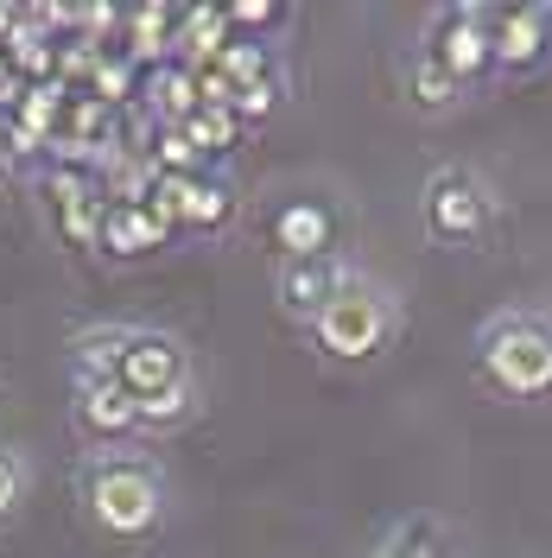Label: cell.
<instances>
[{
	"instance_id": "obj_12",
	"label": "cell",
	"mask_w": 552,
	"mask_h": 558,
	"mask_svg": "<svg viewBox=\"0 0 552 558\" xmlns=\"http://www.w3.org/2000/svg\"><path fill=\"white\" fill-rule=\"evenodd\" d=\"M121 349H128V324H96L70 343V375H89V381H115L121 368Z\"/></svg>"
},
{
	"instance_id": "obj_17",
	"label": "cell",
	"mask_w": 552,
	"mask_h": 558,
	"mask_svg": "<svg viewBox=\"0 0 552 558\" xmlns=\"http://www.w3.org/2000/svg\"><path fill=\"white\" fill-rule=\"evenodd\" d=\"M191 407H197V393L191 387H172V393H153V400H140L134 413L146 432H172V425H184L191 418Z\"/></svg>"
},
{
	"instance_id": "obj_8",
	"label": "cell",
	"mask_w": 552,
	"mask_h": 558,
	"mask_svg": "<svg viewBox=\"0 0 552 558\" xmlns=\"http://www.w3.org/2000/svg\"><path fill=\"white\" fill-rule=\"evenodd\" d=\"M344 279H349V267L337 260V254H317V260H279V279H274L279 312L299 317V324H311V317L337 299Z\"/></svg>"
},
{
	"instance_id": "obj_4",
	"label": "cell",
	"mask_w": 552,
	"mask_h": 558,
	"mask_svg": "<svg viewBox=\"0 0 552 558\" xmlns=\"http://www.w3.org/2000/svg\"><path fill=\"white\" fill-rule=\"evenodd\" d=\"M425 58L445 70L457 89H477L495 76V45H489V7H445L425 33Z\"/></svg>"
},
{
	"instance_id": "obj_6",
	"label": "cell",
	"mask_w": 552,
	"mask_h": 558,
	"mask_svg": "<svg viewBox=\"0 0 552 558\" xmlns=\"http://www.w3.org/2000/svg\"><path fill=\"white\" fill-rule=\"evenodd\" d=\"M115 381L128 387V400H153V393H172V387H191V355L172 330H128V349H121V368Z\"/></svg>"
},
{
	"instance_id": "obj_13",
	"label": "cell",
	"mask_w": 552,
	"mask_h": 558,
	"mask_svg": "<svg viewBox=\"0 0 552 558\" xmlns=\"http://www.w3.org/2000/svg\"><path fill=\"white\" fill-rule=\"evenodd\" d=\"M407 96H413V108H425V114H445V108H457V96H464V89H457L445 70L419 51L413 64H407Z\"/></svg>"
},
{
	"instance_id": "obj_15",
	"label": "cell",
	"mask_w": 552,
	"mask_h": 558,
	"mask_svg": "<svg viewBox=\"0 0 552 558\" xmlns=\"http://www.w3.org/2000/svg\"><path fill=\"white\" fill-rule=\"evenodd\" d=\"M229 76V89H242V83H261V76H274V58H267V45H254V38H229L223 51H216V64Z\"/></svg>"
},
{
	"instance_id": "obj_21",
	"label": "cell",
	"mask_w": 552,
	"mask_h": 558,
	"mask_svg": "<svg viewBox=\"0 0 552 558\" xmlns=\"http://www.w3.org/2000/svg\"><path fill=\"white\" fill-rule=\"evenodd\" d=\"M20 495H26V470H20V457L0 451V521L20 508Z\"/></svg>"
},
{
	"instance_id": "obj_20",
	"label": "cell",
	"mask_w": 552,
	"mask_h": 558,
	"mask_svg": "<svg viewBox=\"0 0 552 558\" xmlns=\"http://www.w3.org/2000/svg\"><path fill=\"white\" fill-rule=\"evenodd\" d=\"M223 20H229V33H236V26L261 33V26H279V20H286V7H274V0H236V7H223Z\"/></svg>"
},
{
	"instance_id": "obj_7",
	"label": "cell",
	"mask_w": 552,
	"mask_h": 558,
	"mask_svg": "<svg viewBox=\"0 0 552 558\" xmlns=\"http://www.w3.org/2000/svg\"><path fill=\"white\" fill-rule=\"evenodd\" d=\"M495 70H540L552 51V7H489Z\"/></svg>"
},
{
	"instance_id": "obj_19",
	"label": "cell",
	"mask_w": 552,
	"mask_h": 558,
	"mask_svg": "<svg viewBox=\"0 0 552 558\" xmlns=\"http://www.w3.org/2000/svg\"><path fill=\"white\" fill-rule=\"evenodd\" d=\"M279 96H286V83H279V70H274V76H261V83H242L236 102H229V114H236V121H267L279 108Z\"/></svg>"
},
{
	"instance_id": "obj_2",
	"label": "cell",
	"mask_w": 552,
	"mask_h": 558,
	"mask_svg": "<svg viewBox=\"0 0 552 558\" xmlns=\"http://www.w3.org/2000/svg\"><path fill=\"white\" fill-rule=\"evenodd\" d=\"M83 501H89V521L108 539H146L166 514V488L153 476V463L121 451H96L83 463Z\"/></svg>"
},
{
	"instance_id": "obj_9",
	"label": "cell",
	"mask_w": 552,
	"mask_h": 558,
	"mask_svg": "<svg viewBox=\"0 0 552 558\" xmlns=\"http://www.w3.org/2000/svg\"><path fill=\"white\" fill-rule=\"evenodd\" d=\"M274 247L286 260H317L337 247V209L324 197H286L274 209Z\"/></svg>"
},
{
	"instance_id": "obj_1",
	"label": "cell",
	"mask_w": 552,
	"mask_h": 558,
	"mask_svg": "<svg viewBox=\"0 0 552 558\" xmlns=\"http://www.w3.org/2000/svg\"><path fill=\"white\" fill-rule=\"evenodd\" d=\"M477 368L508 400H552V317L502 312L477 337Z\"/></svg>"
},
{
	"instance_id": "obj_18",
	"label": "cell",
	"mask_w": 552,
	"mask_h": 558,
	"mask_svg": "<svg viewBox=\"0 0 552 558\" xmlns=\"http://www.w3.org/2000/svg\"><path fill=\"white\" fill-rule=\"evenodd\" d=\"M387 558H445V533H439L432 521L394 526V539H387Z\"/></svg>"
},
{
	"instance_id": "obj_14",
	"label": "cell",
	"mask_w": 552,
	"mask_h": 558,
	"mask_svg": "<svg viewBox=\"0 0 552 558\" xmlns=\"http://www.w3.org/2000/svg\"><path fill=\"white\" fill-rule=\"evenodd\" d=\"M236 134H242V121H236L229 108H197V114L184 121V140H191L204 159H216V153H236Z\"/></svg>"
},
{
	"instance_id": "obj_3",
	"label": "cell",
	"mask_w": 552,
	"mask_h": 558,
	"mask_svg": "<svg viewBox=\"0 0 552 558\" xmlns=\"http://www.w3.org/2000/svg\"><path fill=\"white\" fill-rule=\"evenodd\" d=\"M305 330L331 362H369V355H381L387 337H394V299L381 292L375 279L349 274L344 286H337V299L311 317Z\"/></svg>"
},
{
	"instance_id": "obj_16",
	"label": "cell",
	"mask_w": 552,
	"mask_h": 558,
	"mask_svg": "<svg viewBox=\"0 0 552 558\" xmlns=\"http://www.w3.org/2000/svg\"><path fill=\"white\" fill-rule=\"evenodd\" d=\"M229 209H236L229 184H223V178H197V184H191V204H184V229H223Z\"/></svg>"
},
{
	"instance_id": "obj_23",
	"label": "cell",
	"mask_w": 552,
	"mask_h": 558,
	"mask_svg": "<svg viewBox=\"0 0 552 558\" xmlns=\"http://www.w3.org/2000/svg\"><path fill=\"white\" fill-rule=\"evenodd\" d=\"M375 558H387V553H375Z\"/></svg>"
},
{
	"instance_id": "obj_22",
	"label": "cell",
	"mask_w": 552,
	"mask_h": 558,
	"mask_svg": "<svg viewBox=\"0 0 552 558\" xmlns=\"http://www.w3.org/2000/svg\"><path fill=\"white\" fill-rule=\"evenodd\" d=\"M7 159H13V153H7V140H0V178H7Z\"/></svg>"
},
{
	"instance_id": "obj_5",
	"label": "cell",
	"mask_w": 552,
	"mask_h": 558,
	"mask_svg": "<svg viewBox=\"0 0 552 558\" xmlns=\"http://www.w3.org/2000/svg\"><path fill=\"white\" fill-rule=\"evenodd\" d=\"M489 216H495V204H489V191L464 166H445V172L425 178V235L432 242H451V247L483 242Z\"/></svg>"
},
{
	"instance_id": "obj_11",
	"label": "cell",
	"mask_w": 552,
	"mask_h": 558,
	"mask_svg": "<svg viewBox=\"0 0 552 558\" xmlns=\"http://www.w3.org/2000/svg\"><path fill=\"white\" fill-rule=\"evenodd\" d=\"M166 242H172V229H166L146 204H108L103 209L96 247L115 254V260H140V254H153V247H166Z\"/></svg>"
},
{
	"instance_id": "obj_10",
	"label": "cell",
	"mask_w": 552,
	"mask_h": 558,
	"mask_svg": "<svg viewBox=\"0 0 552 558\" xmlns=\"http://www.w3.org/2000/svg\"><path fill=\"white\" fill-rule=\"evenodd\" d=\"M70 387H76V425H83L96 445H121V438H134L140 432V413H134V400H128V387L121 381L70 375Z\"/></svg>"
}]
</instances>
